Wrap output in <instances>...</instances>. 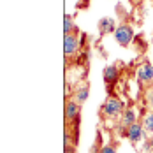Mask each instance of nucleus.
Instances as JSON below:
<instances>
[{
	"instance_id": "nucleus-1",
	"label": "nucleus",
	"mask_w": 153,
	"mask_h": 153,
	"mask_svg": "<svg viewBox=\"0 0 153 153\" xmlns=\"http://www.w3.org/2000/svg\"><path fill=\"white\" fill-rule=\"evenodd\" d=\"M123 111H125V104L122 99H116V97H109L102 106V114L107 118H116L123 114Z\"/></svg>"
},
{
	"instance_id": "nucleus-2",
	"label": "nucleus",
	"mask_w": 153,
	"mask_h": 153,
	"mask_svg": "<svg viewBox=\"0 0 153 153\" xmlns=\"http://www.w3.org/2000/svg\"><path fill=\"white\" fill-rule=\"evenodd\" d=\"M114 39L120 46L127 48L130 44V41L134 39V28L128 25V23H120L114 30Z\"/></svg>"
},
{
	"instance_id": "nucleus-3",
	"label": "nucleus",
	"mask_w": 153,
	"mask_h": 153,
	"mask_svg": "<svg viewBox=\"0 0 153 153\" xmlns=\"http://www.w3.org/2000/svg\"><path fill=\"white\" fill-rule=\"evenodd\" d=\"M77 49H79V37L77 33H67L63 35V51L67 56H72L76 55Z\"/></svg>"
},
{
	"instance_id": "nucleus-4",
	"label": "nucleus",
	"mask_w": 153,
	"mask_h": 153,
	"mask_svg": "<svg viewBox=\"0 0 153 153\" xmlns=\"http://www.w3.org/2000/svg\"><path fill=\"white\" fill-rule=\"evenodd\" d=\"M137 81L141 85H152L153 83V67L146 62L141 63L137 69Z\"/></svg>"
},
{
	"instance_id": "nucleus-5",
	"label": "nucleus",
	"mask_w": 153,
	"mask_h": 153,
	"mask_svg": "<svg viewBox=\"0 0 153 153\" xmlns=\"http://www.w3.org/2000/svg\"><path fill=\"white\" fill-rule=\"evenodd\" d=\"M79 111H81V106L77 104L74 99H67V102H65V118H67V122H79Z\"/></svg>"
},
{
	"instance_id": "nucleus-6",
	"label": "nucleus",
	"mask_w": 153,
	"mask_h": 153,
	"mask_svg": "<svg viewBox=\"0 0 153 153\" xmlns=\"http://www.w3.org/2000/svg\"><path fill=\"white\" fill-rule=\"evenodd\" d=\"M143 134H144V127L141 125V123H134V125H130L128 128H127V132H125V137L128 139V141H132V143H139L141 139H143Z\"/></svg>"
},
{
	"instance_id": "nucleus-7",
	"label": "nucleus",
	"mask_w": 153,
	"mask_h": 153,
	"mask_svg": "<svg viewBox=\"0 0 153 153\" xmlns=\"http://www.w3.org/2000/svg\"><path fill=\"white\" fill-rule=\"evenodd\" d=\"M102 76H104V81L111 86V85H114V83L118 81V77H120V71H118L116 65H106Z\"/></svg>"
},
{
	"instance_id": "nucleus-8",
	"label": "nucleus",
	"mask_w": 153,
	"mask_h": 153,
	"mask_svg": "<svg viewBox=\"0 0 153 153\" xmlns=\"http://www.w3.org/2000/svg\"><path fill=\"white\" fill-rule=\"evenodd\" d=\"M97 27H99V32L104 35V33H114V30H116V23H114V19L113 18H100L99 19V23H97Z\"/></svg>"
},
{
	"instance_id": "nucleus-9",
	"label": "nucleus",
	"mask_w": 153,
	"mask_h": 153,
	"mask_svg": "<svg viewBox=\"0 0 153 153\" xmlns=\"http://www.w3.org/2000/svg\"><path fill=\"white\" fill-rule=\"evenodd\" d=\"M88 93H90V88H88V85H83V86H79L76 88V92H74V100H76L79 106H83L85 102H86V99H88Z\"/></svg>"
},
{
	"instance_id": "nucleus-10",
	"label": "nucleus",
	"mask_w": 153,
	"mask_h": 153,
	"mask_svg": "<svg viewBox=\"0 0 153 153\" xmlns=\"http://www.w3.org/2000/svg\"><path fill=\"white\" fill-rule=\"evenodd\" d=\"M67 33H79V28L72 23L71 14H65V23H63V35H67Z\"/></svg>"
},
{
	"instance_id": "nucleus-11",
	"label": "nucleus",
	"mask_w": 153,
	"mask_h": 153,
	"mask_svg": "<svg viewBox=\"0 0 153 153\" xmlns=\"http://www.w3.org/2000/svg\"><path fill=\"white\" fill-rule=\"evenodd\" d=\"M143 127L146 132H153V111L144 114V120H143Z\"/></svg>"
},
{
	"instance_id": "nucleus-12",
	"label": "nucleus",
	"mask_w": 153,
	"mask_h": 153,
	"mask_svg": "<svg viewBox=\"0 0 153 153\" xmlns=\"http://www.w3.org/2000/svg\"><path fill=\"white\" fill-rule=\"evenodd\" d=\"M100 150H102V144H100V134H99V136H97V141H95V144L90 148V153H100Z\"/></svg>"
},
{
	"instance_id": "nucleus-13",
	"label": "nucleus",
	"mask_w": 153,
	"mask_h": 153,
	"mask_svg": "<svg viewBox=\"0 0 153 153\" xmlns=\"http://www.w3.org/2000/svg\"><path fill=\"white\" fill-rule=\"evenodd\" d=\"M100 153H116V146L114 144H104Z\"/></svg>"
},
{
	"instance_id": "nucleus-14",
	"label": "nucleus",
	"mask_w": 153,
	"mask_h": 153,
	"mask_svg": "<svg viewBox=\"0 0 153 153\" xmlns=\"http://www.w3.org/2000/svg\"><path fill=\"white\" fill-rule=\"evenodd\" d=\"M146 100H148V104H150L152 109H153V88H150V90L146 92Z\"/></svg>"
},
{
	"instance_id": "nucleus-15",
	"label": "nucleus",
	"mask_w": 153,
	"mask_h": 153,
	"mask_svg": "<svg viewBox=\"0 0 153 153\" xmlns=\"http://www.w3.org/2000/svg\"><path fill=\"white\" fill-rule=\"evenodd\" d=\"M76 152V146L71 144V143H65V153H74Z\"/></svg>"
},
{
	"instance_id": "nucleus-16",
	"label": "nucleus",
	"mask_w": 153,
	"mask_h": 153,
	"mask_svg": "<svg viewBox=\"0 0 153 153\" xmlns=\"http://www.w3.org/2000/svg\"><path fill=\"white\" fill-rule=\"evenodd\" d=\"M148 144H150V150L153 152V137H150V141H148Z\"/></svg>"
},
{
	"instance_id": "nucleus-17",
	"label": "nucleus",
	"mask_w": 153,
	"mask_h": 153,
	"mask_svg": "<svg viewBox=\"0 0 153 153\" xmlns=\"http://www.w3.org/2000/svg\"><path fill=\"white\" fill-rule=\"evenodd\" d=\"M128 2H130V4H139L141 0H128Z\"/></svg>"
}]
</instances>
